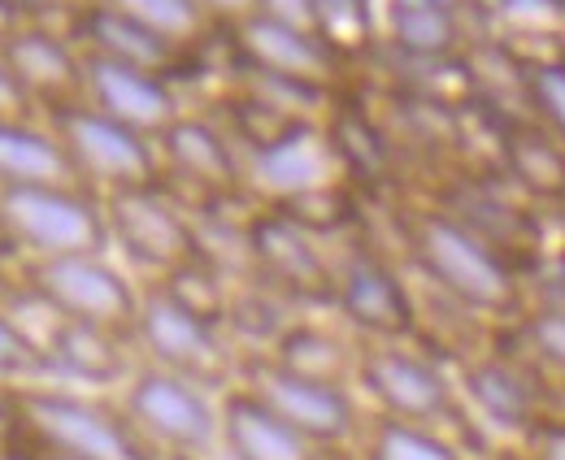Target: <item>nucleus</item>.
Listing matches in <instances>:
<instances>
[{
	"instance_id": "obj_47",
	"label": "nucleus",
	"mask_w": 565,
	"mask_h": 460,
	"mask_svg": "<svg viewBox=\"0 0 565 460\" xmlns=\"http://www.w3.org/2000/svg\"><path fill=\"white\" fill-rule=\"evenodd\" d=\"M74 4H83V0H74Z\"/></svg>"
},
{
	"instance_id": "obj_20",
	"label": "nucleus",
	"mask_w": 565,
	"mask_h": 460,
	"mask_svg": "<svg viewBox=\"0 0 565 460\" xmlns=\"http://www.w3.org/2000/svg\"><path fill=\"white\" fill-rule=\"evenodd\" d=\"M495 170L540 208H565V143L526 114L495 118Z\"/></svg>"
},
{
	"instance_id": "obj_33",
	"label": "nucleus",
	"mask_w": 565,
	"mask_h": 460,
	"mask_svg": "<svg viewBox=\"0 0 565 460\" xmlns=\"http://www.w3.org/2000/svg\"><path fill=\"white\" fill-rule=\"evenodd\" d=\"M318 35L349 57L374 40V9L370 0H318Z\"/></svg>"
},
{
	"instance_id": "obj_32",
	"label": "nucleus",
	"mask_w": 565,
	"mask_h": 460,
	"mask_svg": "<svg viewBox=\"0 0 565 460\" xmlns=\"http://www.w3.org/2000/svg\"><path fill=\"white\" fill-rule=\"evenodd\" d=\"M53 365L44 352V339H35L9 309H0V387H26V383H49Z\"/></svg>"
},
{
	"instance_id": "obj_29",
	"label": "nucleus",
	"mask_w": 565,
	"mask_h": 460,
	"mask_svg": "<svg viewBox=\"0 0 565 460\" xmlns=\"http://www.w3.org/2000/svg\"><path fill=\"white\" fill-rule=\"evenodd\" d=\"M282 296H275L270 287H262V282H253V287H244V291H231V309H226V330L235 334V339H244V343H253L248 352H266L275 339H279L282 330H287V313H282Z\"/></svg>"
},
{
	"instance_id": "obj_40",
	"label": "nucleus",
	"mask_w": 565,
	"mask_h": 460,
	"mask_svg": "<svg viewBox=\"0 0 565 460\" xmlns=\"http://www.w3.org/2000/svg\"><path fill=\"white\" fill-rule=\"evenodd\" d=\"M18 26H22V13H18L9 0H0V44H4V40H9Z\"/></svg>"
},
{
	"instance_id": "obj_14",
	"label": "nucleus",
	"mask_w": 565,
	"mask_h": 460,
	"mask_svg": "<svg viewBox=\"0 0 565 460\" xmlns=\"http://www.w3.org/2000/svg\"><path fill=\"white\" fill-rule=\"evenodd\" d=\"M239 152H244V192L257 196L266 208H279L287 200L331 183H349L335 139L318 118H296L266 143Z\"/></svg>"
},
{
	"instance_id": "obj_12",
	"label": "nucleus",
	"mask_w": 565,
	"mask_h": 460,
	"mask_svg": "<svg viewBox=\"0 0 565 460\" xmlns=\"http://www.w3.org/2000/svg\"><path fill=\"white\" fill-rule=\"evenodd\" d=\"M239 387L257 395L266 408H275L287 426H296L322 452L353 443L356 435H361V426H365V413L356 404L353 387L300 378V374L282 370V365H275L262 352H244V361H239Z\"/></svg>"
},
{
	"instance_id": "obj_34",
	"label": "nucleus",
	"mask_w": 565,
	"mask_h": 460,
	"mask_svg": "<svg viewBox=\"0 0 565 460\" xmlns=\"http://www.w3.org/2000/svg\"><path fill=\"white\" fill-rule=\"evenodd\" d=\"M565 304V244L548 248L544 261L526 274V304Z\"/></svg>"
},
{
	"instance_id": "obj_45",
	"label": "nucleus",
	"mask_w": 565,
	"mask_h": 460,
	"mask_svg": "<svg viewBox=\"0 0 565 460\" xmlns=\"http://www.w3.org/2000/svg\"><path fill=\"white\" fill-rule=\"evenodd\" d=\"M0 460H35V457H31V448H26L22 439H18L13 448H0Z\"/></svg>"
},
{
	"instance_id": "obj_46",
	"label": "nucleus",
	"mask_w": 565,
	"mask_h": 460,
	"mask_svg": "<svg viewBox=\"0 0 565 460\" xmlns=\"http://www.w3.org/2000/svg\"><path fill=\"white\" fill-rule=\"evenodd\" d=\"M22 443H26V439H22ZM26 448H31V443H26ZM31 457L35 460H78V457H62V452H44V448H31Z\"/></svg>"
},
{
	"instance_id": "obj_17",
	"label": "nucleus",
	"mask_w": 565,
	"mask_h": 460,
	"mask_svg": "<svg viewBox=\"0 0 565 460\" xmlns=\"http://www.w3.org/2000/svg\"><path fill=\"white\" fill-rule=\"evenodd\" d=\"M231 49H235V66L309 83V87H327V92H335L340 66H344V57L318 31L287 26V22L262 18V13H248L244 22L231 26Z\"/></svg>"
},
{
	"instance_id": "obj_13",
	"label": "nucleus",
	"mask_w": 565,
	"mask_h": 460,
	"mask_svg": "<svg viewBox=\"0 0 565 460\" xmlns=\"http://www.w3.org/2000/svg\"><path fill=\"white\" fill-rule=\"evenodd\" d=\"M344 327L356 339L379 343H414L418 334V296L405 274L387 261L379 248L356 244L335 257V304Z\"/></svg>"
},
{
	"instance_id": "obj_25",
	"label": "nucleus",
	"mask_w": 565,
	"mask_h": 460,
	"mask_svg": "<svg viewBox=\"0 0 565 460\" xmlns=\"http://www.w3.org/2000/svg\"><path fill=\"white\" fill-rule=\"evenodd\" d=\"M356 347H361V339H349L344 330L313 322V318H291L287 330L262 356H270L275 365L300 374V378L356 387Z\"/></svg>"
},
{
	"instance_id": "obj_23",
	"label": "nucleus",
	"mask_w": 565,
	"mask_h": 460,
	"mask_svg": "<svg viewBox=\"0 0 565 460\" xmlns=\"http://www.w3.org/2000/svg\"><path fill=\"white\" fill-rule=\"evenodd\" d=\"M131 339L114 334L105 327H87V322H62L53 318V327L44 334V352L53 365V378L83 383V387H127L131 374L140 370L131 361Z\"/></svg>"
},
{
	"instance_id": "obj_16",
	"label": "nucleus",
	"mask_w": 565,
	"mask_h": 460,
	"mask_svg": "<svg viewBox=\"0 0 565 460\" xmlns=\"http://www.w3.org/2000/svg\"><path fill=\"white\" fill-rule=\"evenodd\" d=\"M161 157V183H179L196 200H231L244 196V152L235 135L201 114H179L157 135Z\"/></svg>"
},
{
	"instance_id": "obj_9",
	"label": "nucleus",
	"mask_w": 565,
	"mask_h": 460,
	"mask_svg": "<svg viewBox=\"0 0 565 460\" xmlns=\"http://www.w3.org/2000/svg\"><path fill=\"white\" fill-rule=\"evenodd\" d=\"M122 413L131 417V426L140 430V439L152 452H170V457H210L217 448V399L213 392L157 370L140 365L131 374V383L122 387Z\"/></svg>"
},
{
	"instance_id": "obj_31",
	"label": "nucleus",
	"mask_w": 565,
	"mask_h": 460,
	"mask_svg": "<svg viewBox=\"0 0 565 460\" xmlns=\"http://www.w3.org/2000/svg\"><path fill=\"white\" fill-rule=\"evenodd\" d=\"M522 109L565 143V57H522Z\"/></svg>"
},
{
	"instance_id": "obj_21",
	"label": "nucleus",
	"mask_w": 565,
	"mask_h": 460,
	"mask_svg": "<svg viewBox=\"0 0 565 460\" xmlns=\"http://www.w3.org/2000/svg\"><path fill=\"white\" fill-rule=\"evenodd\" d=\"M217 448L226 460H322L327 452L309 443L296 426H287L275 408H266L253 392L239 383L217 395Z\"/></svg>"
},
{
	"instance_id": "obj_30",
	"label": "nucleus",
	"mask_w": 565,
	"mask_h": 460,
	"mask_svg": "<svg viewBox=\"0 0 565 460\" xmlns=\"http://www.w3.org/2000/svg\"><path fill=\"white\" fill-rule=\"evenodd\" d=\"M105 4L122 9L127 18H136L140 26L166 35L179 49L205 40V31H210V13H205L201 0H105Z\"/></svg>"
},
{
	"instance_id": "obj_24",
	"label": "nucleus",
	"mask_w": 565,
	"mask_h": 460,
	"mask_svg": "<svg viewBox=\"0 0 565 460\" xmlns=\"http://www.w3.org/2000/svg\"><path fill=\"white\" fill-rule=\"evenodd\" d=\"M13 188H83L53 127H35L31 118H0V192Z\"/></svg>"
},
{
	"instance_id": "obj_35",
	"label": "nucleus",
	"mask_w": 565,
	"mask_h": 460,
	"mask_svg": "<svg viewBox=\"0 0 565 460\" xmlns=\"http://www.w3.org/2000/svg\"><path fill=\"white\" fill-rule=\"evenodd\" d=\"M257 13L275 18V22H287V26L318 31V0H257Z\"/></svg>"
},
{
	"instance_id": "obj_19",
	"label": "nucleus",
	"mask_w": 565,
	"mask_h": 460,
	"mask_svg": "<svg viewBox=\"0 0 565 460\" xmlns=\"http://www.w3.org/2000/svg\"><path fill=\"white\" fill-rule=\"evenodd\" d=\"M83 69H87V105L109 114L114 122H122L131 131L148 135L152 143L183 114L179 92L166 74L127 66V62H114L100 53H83Z\"/></svg>"
},
{
	"instance_id": "obj_27",
	"label": "nucleus",
	"mask_w": 565,
	"mask_h": 460,
	"mask_svg": "<svg viewBox=\"0 0 565 460\" xmlns=\"http://www.w3.org/2000/svg\"><path fill=\"white\" fill-rule=\"evenodd\" d=\"M492 339L500 347H509L513 356H522L548 383L565 378V304H535L531 300L522 309V318L495 327Z\"/></svg>"
},
{
	"instance_id": "obj_10",
	"label": "nucleus",
	"mask_w": 565,
	"mask_h": 460,
	"mask_svg": "<svg viewBox=\"0 0 565 460\" xmlns=\"http://www.w3.org/2000/svg\"><path fill=\"white\" fill-rule=\"evenodd\" d=\"M244 257L262 287H270L287 304L331 309L335 304V261L322 239L296 226L279 208H253L244 217Z\"/></svg>"
},
{
	"instance_id": "obj_5",
	"label": "nucleus",
	"mask_w": 565,
	"mask_h": 460,
	"mask_svg": "<svg viewBox=\"0 0 565 460\" xmlns=\"http://www.w3.org/2000/svg\"><path fill=\"white\" fill-rule=\"evenodd\" d=\"M136 347L143 352V365L170 370V374H179L205 392L222 395L239 383L244 352L226 339V327L196 318L174 296H166L157 282L143 287Z\"/></svg>"
},
{
	"instance_id": "obj_15",
	"label": "nucleus",
	"mask_w": 565,
	"mask_h": 460,
	"mask_svg": "<svg viewBox=\"0 0 565 460\" xmlns=\"http://www.w3.org/2000/svg\"><path fill=\"white\" fill-rule=\"evenodd\" d=\"M457 392L483 430H495L513 443H522L548 417V378L495 339L479 356L457 365Z\"/></svg>"
},
{
	"instance_id": "obj_26",
	"label": "nucleus",
	"mask_w": 565,
	"mask_h": 460,
	"mask_svg": "<svg viewBox=\"0 0 565 460\" xmlns=\"http://www.w3.org/2000/svg\"><path fill=\"white\" fill-rule=\"evenodd\" d=\"M383 35L405 62H452L466 57V18L444 4L426 0H387Z\"/></svg>"
},
{
	"instance_id": "obj_1",
	"label": "nucleus",
	"mask_w": 565,
	"mask_h": 460,
	"mask_svg": "<svg viewBox=\"0 0 565 460\" xmlns=\"http://www.w3.org/2000/svg\"><path fill=\"white\" fill-rule=\"evenodd\" d=\"M401 248L409 269L426 282V291L461 304L466 313L504 327L522 318L526 309V278L522 269L504 261L492 244H483L466 222H457L448 208L430 204H405L396 213Z\"/></svg>"
},
{
	"instance_id": "obj_37",
	"label": "nucleus",
	"mask_w": 565,
	"mask_h": 460,
	"mask_svg": "<svg viewBox=\"0 0 565 460\" xmlns=\"http://www.w3.org/2000/svg\"><path fill=\"white\" fill-rule=\"evenodd\" d=\"M26 114H31V100H26V92L18 87V78L9 74L4 57H0V118H26Z\"/></svg>"
},
{
	"instance_id": "obj_43",
	"label": "nucleus",
	"mask_w": 565,
	"mask_h": 460,
	"mask_svg": "<svg viewBox=\"0 0 565 460\" xmlns=\"http://www.w3.org/2000/svg\"><path fill=\"white\" fill-rule=\"evenodd\" d=\"M9 4H13V9L26 18V13H44V9H57V4H66V0H9Z\"/></svg>"
},
{
	"instance_id": "obj_22",
	"label": "nucleus",
	"mask_w": 565,
	"mask_h": 460,
	"mask_svg": "<svg viewBox=\"0 0 565 460\" xmlns=\"http://www.w3.org/2000/svg\"><path fill=\"white\" fill-rule=\"evenodd\" d=\"M71 40L83 53H100V57H114V62H127V66L152 69V74H174L183 49L170 44L166 35L140 26L136 18H127L122 9L105 4V0H83L74 4L71 18Z\"/></svg>"
},
{
	"instance_id": "obj_39",
	"label": "nucleus",
	"mask_w": 565,
	"mask_h": 460,
	"mask_svg": "<svg viewBox=\"0 0 565 460\" xmlns=\"http://www.w3.org/2000/svg\"><path fill=\"white\" fill-rule=\"evenodd\" d=\"M22 439V417H18V404L9 387H0V448H13Z\"/></svg>"
},
{
	"instance_id": "obj_2",
	"label": "nucleus",
	"mask_w": 565,
	"mask_h": 460,
	"mask_svg": "<svg viewBox=\"0 0 565 460\" xmlns=\"http://www.w3.org/2000/svg\"><path fill=\"white\" fill-rule=\"evenodd\" d=\"M356 387L374 404V413L444 430L466 457H488V439L479 417L457 392V374L423 352L418 343H379L361 339L356 347Z\"/></svg>"
},
{
	"instance_id": "obj_7",
	"label": "nucleus",
	"mask_w": 565,
	"mask_h": 460,
	"mask_svg": "<svg viewBox=\"0 0 565 460\" xmlns=\"http://www.w3.org/2000/svg\"><path fill=\"white\" fill-rule=\"evenodd\" d=\"M0 208L18 257H96L114 248L105 200L92 188H13L0 192Z\"/></svg>"
},
{
	"instance_id": "obj_18",
	"label": "nucleus",
	"mask_w": 565,
	"mask_h": 460,
	"mask_svg": "<svg viewBox=\"0 0 565 460\" xmlns=\"http://www.w3.org/2000/svg\"><path fill=\"white\" fill-rule=\"evenodd\" d=\"M0 57H4L9 74L18 78V87L26 92V100L40 105L44 114L87 100L83 49L74 44L71 35H62V31L22 22V26L0 44Z\"/></svg>"
},
{
	"instance_id": "obj_36",
	"label": "nucleus",
	"mask_w": 565,
	"mask_h": 460,
	"mask_svg": "<svg viewBox=\"0 0 565 460\" xmlns=\"http://www.w3.org/2000/svg\"><path fill=\"white\" fill-rule=\"evenodd\" d=\"M522 443H526V452H531L535 460H565V421L544 417Z\"/></svg>"
},
{
	"instance_id": "obj_28",
	"label": "nucleus",
	"mask_w": 565,
	"mask_h": 460,
	"mask_svg": "<svg viewBox=\"0 0 565 460\" xmlns=\"http://www.w3.org/2000/svg\"><path fill=\"white\" fill-rule=\"evenodd\" d=\"M356 443H361V460H470L444 430L414 426L387 413H370Z\"/></svg>"
},
{
	"instance_id": "obj_42",
	"label": "nucleus",
	"mask_w": 565,
	"mask_h": 460,
	"mask_svg": "<svg viewBox=\"0 0 565 460\" xmlns=\"http://www.w3.org/2000/svg\"><path fill=\"white\" fill-rule=\"evenodd\" d=\"M548 417L565 421V378L562 383H548Z\"/></svg>"
},
{
	"instance_id": "obj_3",
	"label": "nucleus",
	"mask_w": 565,
	"mask_h": 460,
	"mask_svg": "<svg viewBox=\"0 0 565 460\" xmlns=\"http://www.w3.org/2000/svg\"><path fill=\"white\" fill-rule=\"evenodd\" d=\"M9 395L18 404L22 439L31 448L78 460H157V452L131 426V417L122 413V404L57 383H26L9 387Z\"/></svg>"
},
{
	"instance_id": "obj_8",
	"label": "nucleus",
	"mask_w": 565,
	"mask_h": 460,
	"mask_svg": "<svg viewBox=\"0 0 565 460\" xmlns=\"http://www.w3.org/2000/svg\"><path fill=\"white\" fill-rule=\"evenodd\" d=\"M435 204L448 208L457 222H466L483 244H492L513 269H522V278L544 261V253H548L540 204H531L495 165L492 170H461V174H452L435 192Z\"/></svg>"
},
{
	"instance_id": "obj_41",
	"label": "nucleus",
	"mask_w": 565,
	"mask_h": 460,
	"mask_svg": "<svg viewBox=\"0 0 565 460\" xmlns=\"http://www.w3.org/2000/svg\"><path fill=\"white\" fill-rule=\"evenodd\" d=\"M483 460H535V457L526 452V443H495Z\"/></svg>"
},
{
	"instance_id": "obj_44",
	"label": "nucleus",
	"mask_w": 565,
	"mask_h": 460,
	"mask_svg": "<svg viewBox=\"0 0 565 460\" xmlns=\"http://www.w3.org/2000/svg\"><path fill=\"white\" fill-rule=\"evenodd\" d=\"M9 257H18V244H13L9 222H4V208H0V261H9Z\"/></svg>"
},
{
	"instance_id": "obj_11",
	"label": "nucleus",
	"mask_w": 565,
	"mask_h": 460,
	"mask_svg": "<svg viewBox=\"0 0 565 460\" xmlns=\"http://www.w3.org/2000/svg\"><path fill=\"white\" fill-rule=\"evenodd\" d=\"M49 127L71 152L78 183L96 188L100 196L127 192V188H152L161 183V157L148 135L114 122L109 114L83 105H66L49 114Z\"/></svg>"
},
{
	"instance_id": "obj_6",
	"label": "nucleus",
	"mask_w": 565,
	"mask_h": 460,
	"mask_svg": "<svg viewBox=\"0 0 565 460\" xmlns=\"http://www.w3.org/2000/svg\"><path fill=\"white\" fill-rule=\"evenodd\" d=\"M100 200H105V222H109L114 248L140 274H148V282L170 278L174 269L201 261L210 253L192 213L166 183L109 192Z\"/></svg>"
},
{
	"instance_id": "obj_38",
	"label": "nucleus",
	"mask_w": 565,
	"mask_h": 460,
	"mask_svg": "<svg viewBox=\"0 0 565 460\" xmlns=\"http://www.w3.org/2000/svg\"><path fill=\"white\" fill-rule=\"evenodd\" d=\"M201 4H205L210 22H226V26H235L248 13H257V0H201Z\"/></svg>"
},
{
	"instance_id": "obj_4",
	"label": "nucleus",
	"mask_w": 565,
	"mask_h": 460,
	"mask_svg": "<svg viewBox=\"0 0 565 460\" xmlns=\"http://www.w3.org/2000/svg\"><path fill=\"white\" fill-rule=\"evenodd\" d=\"M18 278L44 313H53L62 322L105 327L136 343L143 287H136L131 274L109 261L105 253H96V257H44V261L22 257Z\"/></svg>"
}]
</instances>
